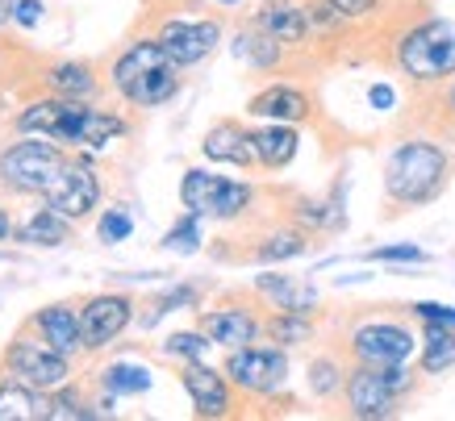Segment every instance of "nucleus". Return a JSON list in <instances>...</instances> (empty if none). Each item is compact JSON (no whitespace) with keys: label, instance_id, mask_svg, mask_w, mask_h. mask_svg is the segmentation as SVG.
<instances>
[{"label":"nucleus","instance_id":"1","mask_svg":"<svg viewBox=\"0 0 455 421\" xmlns=\"http://www.w3.org/2000/svg\"><path fill=\"white\" fill-rule=\"evenodd\" d=\"M17 130L21 134L51 138L59 147H88L105 150L125 134V122L113 113L88 109L76 96H51V100H34L17 113Z\"/></svg>","mask_w":455,"mask_h":421},{"label":"nucleus","instance_id":"2","mask_svg":"<svg viewBox=\"0 0 455 421\" xmlns=\"http://www.w3.org/2000/svg\"><path fill=\"white\" fill-rule=\"evenodd\" d=\"M180 63L164 51L159 38H142L134 46H125L117 63H113L109 80L122 92V100L139 105V109H155L180 92Z\"/></svg>","mask_w":455,"mask_h":421},{"label":"nucleus","instance_id":"3","mask_svg":"<svg viewBox=\"0 0 455 421\" xmlns=\"http://www.w3.org/2000/svg\"><path fill=\"white\" fill-rule=\"evenodd\" d=\"M451 176V159L439 142H401L385 163V196L393 204H427Z\"/></svg>","mask_w":455,"mask_h":421},{"label":"nucleus","instance_id":"4","mask_svg":"<svg viewBox=\"0 0 455 421\" xmlns=\"http://www.w3.org/2000/svg\"><path fill=\"white\" fill-rule=\"evenodd\" d=\"M63 163H68V155H63L59 142L26 134L21 142H13V147L0 155V184H9V188L21 192V196H34V192L46 196V188L55 184Z\"/></svg>","mask_w":455,"mask_h":421},{"label":"nucleus","instance_id":"5","mask_svg":"<svg viewBox=\"0 0 455 421\" xmlns=\"http://www.w3.org/2000/svg\"><path fill=\"white\" fill-rule=\"evenodd\" d=\"M401 71L418 83H435L455 71V26L451 21H422L405 29L397 42Z\"/></svg>","mask_w":455,"mask_h":421},{"label":"nucleus","instance_id":"6","mask_svg":"<svg viewBox=\"0 0 455 421\" xmlns=\"http://www.w3.org/2000/svg\"><path fill=\"white\" fill-rule=\"evenodd\" d=\"M410 388V371L405 363H388V367H372V363H359L355 371H347V405L355 417H388L397 396Z\"/></svg>","mask_w":455,"mask_h":421},{"label":"nucleus","instance_id":"7","mask_svg":"<svg viewBox=\"0 0 455 421\" xmlns=\"http://www.w3.org/2000/svg\"><path fill=\"white\" fill-rule=\"evenodd\" d=\"M180 201H184V209L196 213V218L230 221L251 204V184L193 167V171H184V179H180Z\"/></svg>","mask_w":455,"mask_h":421},{"label":"nucleus","instance_id":"8","mask_svg":"<svg viewBox=\"0 0 455 421\" xmlns=\"http://www.w3.org/2000/svg\"><path fill=\"white\" fill-rule=\"evenodd\" d=\"M4 367H9V376L29 388H38V393H59L71 376V363L68 354L55 351L46 338H26V334H17L13 346L4 351Z\"/></svg>","mask_w":455,"mask_h":421},{"label":"nucleus","instance_id":"9","mask_svg":"<svg viewBox=\"0 0 455 421\" xmlns=\"http://www.w3.org/2000/svg\"><path fill=\"white\" fill-rule=\"evenodd\" d=\"M226 376L251 396H272L289 380V359L276 346H238L226 359Z\"/></svg>","mask_w":455,"mask_h":421},{"label":"nucleus","instance_id":"10","mask_svg":"<svg viewBox=\"0 0 455 421\" xmlns=\"http://www.w3.org/2000/svg\"><path fill=\"white\" fill-rule=\"evenodd\" d=\"M97 201H100L97 171H92L88 163H76V159H68L63 171L55 176V184L46 188V204H51L55 213H63L68 221L88 218V213L97 209Z\"/></svg>","mask_w":455,"mask_h":421},{"label":"nucleus","instance_id":"11","mask_svg":"<svg viewBox=\"0 0 455 421\" xmlns=\"http://www.w3.org/2000/svg\"><path fill=\"white\" fill-rule=\"evenodd\" d=\"M351 354L359 363L388 367V363H405L414 354V334L397 322H368L351 334Z\"/></svg>","mask_w":455,"mask_h":421},{"label":"nucleus","instance_id":"12","mask_svg":"<svg viewBox=\"0 0 455 421\" xmlns=\"http://www.w3.org/2000/svg\"><path fill=\"white\" fill-rule=\"evenodd\" d=\"M134 317V300L122 297V292H105V297H92L80 309V326H84V351H100L125 334Z\"/></svg>","mask_w":455,"mask_h":421},{"label":"nucleus","instance_id":"13","mask_svg":"<svg viewBox=\"0 0 455 421\" xmlns=\"http://www.w3.org/2000/svg\"><path fill=\"white\" fill-rule=\"evenodd\" d=\"M155 38L164 42V51L176 59L180 68H193L201 59L213 55V46L221 42V26L218 21H164Z\"/></svg>","mask_w":455,"mask_h":421},{"label":"nucleus","instance_id":"14","mask_svg":"<svg viewBox=\"0 0 455 421\" xmlns=\"http://www.w3.org/2000/svg\"><path fill=\"white\" fill-rule=\"evenodd\" d=\"M184 393L193 396V409L196 417H226L230 413V376L226 371H213V367H205L201 359L196 363H184Z\"/></svg>","mask_w":455,"mask_h":421},{"label":"nucleus","instance_id":"15","mask_svg":"<svg viewBox=\"0 0 455 421\" xmlns=\"http://www.w3.org/2000/svg\"><path fill=\"white\" fill-rule=\"evenodd\" d=\"M255 26L284 46H301L305 34H309V13L297 0H263L259 13H255Z\"/></svg>","mask_w":455,"mask_h":421},{"label":"nucleus","instance_id":"16","mask_svg":"<svg viewBox=\"0 0 455 421\" xmlns=\"http://www.w3.org/2000/svg\"><path fill=\"white\" fill-rule=\"evenodd\" d=\"M309 96L289 88V83H272V88H263L259 96H251L247 113L251 117H263V122H305L309 117Z\"/></svg>","mask_w":455,"mask_h":421},{"label":"nucleus","instance_id":"17","mask_svg":"<svg viewBox=\"0 0 455 421\" xmlns=\"http://www.w3.org/2000/svg\"><path fill=\"white\" fill-rule=\"evenodd\" d=\"M201 330L209 334L213 346H226V351L251 346V342L259 338V322L247 309H213L201 317Z\"/></svg>","mask_w":455,"mask_h":421},{"label":"nucleus","instance_id":"18","mask_svg":"<svg viewBox=\"0 0 455 421\" xmlns=\"http://www.w3.org/2000/svg\"><path fill=\"white\" fill-rule=\"evenodd\" d=\"M34 326H38V334L55 351H63L71 359V354L84 346V326H80V309L76 305H46V309L34 317Z\"/></svg>","mask_w":455,"mask_h":421},{"label":"nucleus","instance_id":"19","mask_svg":"<svg viewBox=\"0 0 455 421\" xmlns=\"http://www.w3.org/2000/svg\"><path fill=\"white\" fill-rule=\"evenodd\" d=\"M201 150H205V159H213V163H235V167L259 163V159H255V142H251V134L235 122L213 125V130L205 134V142H201Z\"/></svg>","mask_w":455,"mask_h":421},{"label":"nucleus","instance_id":"20","mask_svg":"<svg viewBox=\"0 0 455 421\" xmlns=\"http://www.w3.org/2000/svg\"><path fill=\"white\" fill-rule=\"evenodd\" d=\"M251 142H255V159H259V167H267V171L289 167L292 159H297V150H301V138H297V130H292L289 122L263 125V130L251 134Z\"/></svg>","mask_w":455,"mask_h":421},{"label":"nucleus","instance_id":"21","mask_svg":"<svg viewBox=\"0 0 455 421\" xmlns=\"http://www.w3.org/2000/svg\"><path fill=\"white\" fill-rule=\"evenodd\" d=\"M255 288H259L263 297L272 300L280 313H309L317 305L314 288L297 284V280H289V275H259V280H255Z\"/></svg>","mask_w":455,"mask_h":421},{"label":"nucleus","instance_id":"22","mask_svg":"<svg viewBox=\"0 0 455 421\" xmlns=\"http://www.w3.org/2000/svg\"><path fill=\"white\" fill-rule=\"evenodd\" d=\"M46 401H42L38 388H29L21 380L0 384V421H38L46 417Z\"/></svg>","mask_w":455,"mask_h":421},{"label":"nucleus","instance_id":"23","mask_svg":"<svg viewBox=\"0 0 455 421\" xmlns=\"http://www.w3.org/2000/svg\"><path fill=\"white\" fill-rule=\"evenodd\" d=\"M280 55H284V42H276L272 34H263L259 26L243 29L235 38V59H243L251 68H276Z\"/></svg>","mask_w":455,"mask_h":421},{"label":"nucleus","instance_id":"24","mask_svg":"<svg viewBox=\"0 0 455 421\" xmlns=\"http://www.w3.org/2000/svg\"><path fill=\"white\" fill-rule=\"evenodd\" d=\"M68 234H71L68 230V218H63V213H55V209L46 204V209H38V213H34L21 230H17V238H21L26 246H63V242H68Z\"/></svg>","mask_w":455,"mask_h":421},{"label":"nucleus","instance_id":"25","mask_svg":"<svg viewBox=\"0 0 455 421\" xmlns=\"http://www.w3.org/2000/svg\"><path fill=\"white\" fill-rule=\"evenodd\" d=\"M46 83H51V92L55 96H76V100L92 96V88H97L88 63H55V68L46 71Z\"/></svg>","mask_w":455,"mask_h":421},{"label":"nucleus","instance_id":"26","mask_svg":"<svg viewBox=\"0 0 455 421\" xmlns=\"http://www.w3.org/2000/svg\"><path fill=\"white\" fill-rule=\"evenodd\" d=\"M100 384H105V393H113V396H139L151 388V371L142 363H109L100 371Z\"/></svg>","mask_w":455,"mask_h":421},{"label":"nucleus","instance_id":"27","mask_svg":"<svg viewBox=\"0 0 455 421\" xmlns=\"http://www.w3.org/2000/svg\"><path fill=\"white\" fill-rule=\"evenodd\" d=\"M455 367V326H427L422 342V371H447Z\"/></svg>","mask_w":455,"mask_h":421},{"label":"nucleus","instance_id":"28","mask_svg":"<svg viewBox=\"0 0 455 421\" xmlns=\"http://www.w3.org/2000/svg\"><path fill=\"white\" fill-rule=\"evenodd\" d=\"M201 221L196 213H184V218L172 226V230L164 234V246L167 250H180V255H193V250H201Z\"/></svg>","mask_w":455,"mask_h":421},{"label":"nucleus","instance_id":"29","mask_svg":"<svg viewBox=\"0 0 455 421\" xmlns=\"http://www.w3.org/2000/svg\"><path fill=\"white\" fill-rule=\"evenodd\" d=\"M297 255H305V234L301 230H280L259 246L263 263H284V258H297Z\"/></svg>","mask_w":455,"mask_h":421},{"label":"nucleus","instance_id":"30","mask_svg":"<svg viewBox=\"0 0 455 421\" xmlns=\"http://www.w3.org/2000/svg\"><path fill=\"white\" fill-rule=\"evenodd\" d=\"M343 384H347V376L334 359H314L309 363V388H314V396H334Z\"/></svg>","mask_w":455,"mask_h":421},{"label":"nucleus","instance_id":"31","mask_svg":"<svg viewBox=\"0 0 455 421\" xmlns=\"http://www.w3.org/2000/svg\"><path fill=\"white\" fill-rule=\"evenodd\" d=\"M301 221L314 230H339L343 226V204L339 201H305L301 204Z\"/></svg>","mask_w":455,"mask_h":421},{"label":"nucleus","instance_id":"32","mask_svg":"<svg viewBox=\"0 0 455 421\" xmlns=\"http://www.w3.org/2000/svg\"><path fill=\"white\" fill-rule=\"evenodd\" d=\"M267 334L284 346H297V342L309 338V322H305V313H276L272 322H267Z\"/></svg>","mask_w":455,"mask_h":421},{"label":"nucleus","instance_id":"33","mask_svg":"<svg viewBox=\"0 0 455 421\" xmlns=\"http://www.w3.org/2000/svg\"><path fill=\"white\" fill-rule=\"evenodd\" d=\"M205 346H209V334H193V330H184V334H172L164 342V354H176L184 363H196V359H205Z\"/></svg>","mask_w":455,"mask_h":421},{"label":"nucleus","instance_id":"34","mask_svg":"<svg viewBox=\"0 0 455 421\" xmlns=\"http://www.w3.org/2000/svg\"><path fill=\"white\" fill-rule=\"evenodd\" d=\"M97 234H100V242L105 246H117V242H125V238L134 234V221H130V213H122V209H105Z\"/></svg>","mask_w":455,"mask_h":421},{"label":"nucleus","instance_id":"35","mask_svg":"<svg viewBox=\"0 0 455 421\" xmlns=\"http://www.w3.org/2000/svg\"><path fill=\"white\" fill-rule=\"evenodd\" d=\"M368 258H372V263H430V255L427 250H418L414 242L376 246V250H368Z\"/></svg>","mask_w":455,"mask_h":421},{"label":"nucleus","instance_id":"36","mask_svg":"<svg viewBox=\"0 0 455 421\" xmlns=\"http://www.w3.org/2000/svg\"><path fill=\"white\" fill-rule=\"evenodd\" d=\"M414 317H422L427 326H455V305H435V300H418Z\"/></svg>","mask_w":455,"mask_h":421},{"label":"nucleus","instance_id":"37","mask_svg":"<svg viewBox=\"0 0 455 421\" xmlns=\"http://www.w3.org/2000/svg\"><path fill=\"white\" fill-rule=\"evenodd\" d=\"M46 417H51V421H68V417H92V409H84L80 405V396H76V393H63V396H55V405H51V409H46Z\"/></svg>","mask_w":455,"mask_h":421},{"label":"nucleus","instance_id":"38","mask_svg":"<svg viewBox=\"0 0 455 421\" xmlns=\"http://www.w3.org/2000/svg\"><path fill=\"white\" fill-rule=\"evenodd\" d=\"M326 4H331L343 21H359V17L376 13V0H326Z\"/></svg>","mask_w":455,"mask_h":421},{"label":"nucleus","instance_id":"39","mask_svg":"<svg viewBox=\"0 0 455 421\" xmlns=\"http://www.w3.org/2000/svg\"><path fill=\"white\" fill-rule=\"evenodd\" d=\"M13 21H17L21 29H34V26L42 21V0H17Z\"/></svg>","mask_w":455,"mask_h":421},{"label":"nucleus","instance_id":"40","mask_svg":"<svg viewBox=\"0 0 455 421\" xmlns=\"http://www.w3.org/2000/svg\"><path fill=\"white\" fill-rule=\"evenodd\" d=\"M368 100H372V109H393V88L376 83L372 92H368Z\"/></svg>","mask_w":455,"mask_h":421},{"label":"nucleus","instance_id":"41","mask_svg":"<svg viewBox=\"0 0 455 421\" xmlns=\"http://www.w3.org/2000/svg\"><path fill=\"white\" fill-rule=\"evenodd\" d=\"M13 9H17V0H0V29L13 21Z\"/></svg>","mask_w":455,"mask_h":421},{"label":"nucleus","instance_id":"42","mask_svg":"<svg viewBox=\"0 0 455 421\" xmlns=\"http://www.w3.org/2000/svg\"><path fill=\"white\" fill-rule=\"evenodd\" d=\"M0 238H9V218L0 213Z\"/></svg>","mask_w":455,"mask_h":421},{"label":"nucleus","instance_id":"43","mask_svg":"<svg viewBox=\"0 0 455 421\" xmlns=\"http://www.w3.org/2000/svg\"><path fill=\"white\" fill-rule=\"evenodd\" d=\"M447 109H451V117H455V83H451V92H447Z\"/></svg>","mask_w":455,"mask_h":421},{"label":"nucleus","instance_id":"44","mask_svg":"<svg viewBox=\"0 0 455 421\" xmlns=\"http://www.w3.org/2000/svg\"><path fill=\"white\" fill-rule=\"evenodd\" d=\"M218 4H238V0H218Z\"/></svg>","mask_w":455,"mask_h":421}]
</instances>
